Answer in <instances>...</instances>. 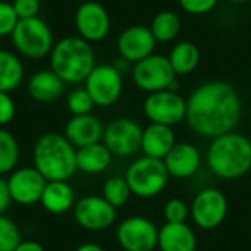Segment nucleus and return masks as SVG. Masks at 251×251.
Segmentation results:
<instances>
[{
    "mask_svg": "<svg viewBox=\"0 0 251 251\" xmlns=\"http://www.w3.org/2000/svg\"><path fill=\"white\" fill-rule=\"evenodd\" d=\"M241 113L240 94L231 84L207 81L190 94L185 121L197 135L213 140L234 131Z\"/></svg>",
    "mask_w": 251,
    "mask_h": 251,
    "instance_id": "1",
    "label": "nucleus"
},
{
    "mask_svg": "<svg viewBox=\"0 0 251 251\" xmlns=\"http://www.w3.org/2000/svg\"><path fill=\"white\" fill-rule=\"evenodd\" d=\"M206 163L209 171L221 179H238L251 171V140L231 131L212 140Z\"/></svg>",
    "mask_w": 251,
    "mask_h": 251,
    "instance_id": "2",
    "label": "nucleus"
},
{
    "mask_svg": "<svg viewBox=\"0 0 251 251\" xmlns=\"http://www.w3.org/2000/svg\"><path fill=\"white\" fill-rule=\"evenodd\" d=\"M96 68L91 43L79 35H69L54 43L50 53V69L65 84H79Z\"/></svg>",
    "mask_w": 251,
    "mask_h": 251,
    "instance_id": "3",
    "label": "nucleus"
},
{
    "mask_svg": "<svg viewBox=\"0 0 251 251\" xmlns=\"http://www.w3.org/2000/svg\"><path fill=\"white\" fill-rule=\"evenodd\" d=\"M34 168L47 181H68L76 171V149L63 134L47 132L34 146Z\"/></svg>",
    "mask_w": 251,
    "mask_h": 251,
    "instance_id": "4",
    "label": "nucleus"
},
{
    "mask_svg": "<svg viewBox=\"0 0 251 251\" xmlns=\"http://www.w3.org/2000/svg\"><path fill=\"white\" fill-rule=\"evenodd\" d=\"M10 37L16 51L34 60L50 54L54 46L53 32L49 24L40 16L19 19Z\"/></svg>",
    "mask_w": 251,
    "mask_h": 251,
    "instance_id": "5",
    "label": "nucleus"
},
{
    "mask_svg": "<svg viewBox=\"0 0 251 251\" xmlns=\"http://www.w3.org/2000/svg\"><path fill=\"white\" fill-rule=\"evenodd\" d=\"M169 172L163 160L153 157H138L125 174V179L134 196L141 199H153L159 196L169 182Z\"/></svg>",
    "mask_w": 251,
    "mask_h": 251,
    "instance_id": "6",
    "label": "nucleus"
},
{
    "mask_svg": "<svg viewBox=\"0 0 251 251\" xmlns=\"http://www.w3.org/2000/svg\"><path fill=\"white\" fill-rule=\"evenodd\" d=\"M132 79L140 90L150 94L169 90L174 81H176V74L174 72L168 56L153 53L151 56L134 63Z\"/></svg>",
    "mask_w": 251,
    "mask_h": 251,
    "instance_id": "7",
    "label": "nucleus"
},
{
    "mask_svg": "<svg viewBox=\"0 0 251 251\" xmlns=\"http://www.w3.org/2000/svg\"><path fill=\"white\" fill-rule=\"evenodd\" d=\"M143 110L151 124L174 126L185 119L187 100L176 91L162 90L146 97Z\"/></svg>",
    "mask_w": 251,
    "mask_h": 251,
    "instance_id": "8",
    "label": "nucleus"
},
{
    "mask_svg": "<svg viewBox=\"0 0 251 251\" xmlns=\"http://www.w3.org/2000/svg\"><path fill=\"white\" fill-rule=\"evenodd\" d=\"M84 82L96 106H113L122 96V72L115 65H96Z\"/></svg>",
    "mask_w": 251,
    "mask_h": 251,
    "instance_id": "9",
    "label": "nucleus"
},
{
    "mask_svg": "<svg viewBox=\"0 0 251 251\" xmlns=\"http://www.w3.org/2000/svg\"><path fill=\"white\" fill-rule=\"evenodd\" d=\"M143 128L129 118H118L112 121L103 132V144L113 156L128 157L141 150Z\"/></svg>",
    "mask_w": 251,
    "mask_h": 251,
    "instance_id": "10",
    "label": "nucleus"
},
{
    "mask_svg": "<svg viewBox=\"0 0 251 251\" xmlns=\"http://www.w3.org/2000/svg\"><path fill=\"white\" fill-rule=\"evenodd\" d=\"M190 213L199 228L206 231L216 229L228 215V199L218 188H203L194 197Z\"/></svg>",
    "mask_w": 251,
    "mask_h": 251,
    "instance_id": "11",
    "label": "nucleus"
},
{
    "mask_svg": "<svg viewBox=\"0 0 251 251\" xmlns=\"http://www.w3.org/2000/svg\"><path fill=\"white\" fill-rule=\"evenodd\" d=\"M116 240L125 251H154L159 241V229L144 216H131L118 225Z\"/></svg>",
    "mask_w": 251,
    "mask_h": 251,
    "instance_id": "12",
    "label": "nucleus"
},
{
    "mask_svg": "<svg viewBox=\"0 0 251 251\" xmlns=\"http://www.w3.org/2000/svg\"><path fill=\"white\" fill-rule=\"evenodd\" d=\"M76 224L87 231H104L116 221V209L103 196H85L74 206Z\"/></svg>",
    "mask_w": 251,
    "mask_h": 251,
    "instance_id": "13",
    "label": "nucleus"
},
{
    "mask_svg": "<svg viewBox=\"0 0 251 251\" xmlns=\"http://www.w3.org/2000/svg\"><path fill=\"white\" fill-rule=\"evenodd\" d=\"M75 26L78 35L88 43L104 40L110 32V16L99 1H84L75 12Z\"/></svg>",
    "mask_w": 251,
    "mask_h": 251,
    "instance_id": "14",
    "label": "nucleus"
},
{
    "mask_svg": "<svg viewBox=\"0 0 251 251\" xmlns=\"http://www.w3.org/2000/svg\"><path fill=\"white\" fill-rule=\"evenodd\" d=\"M46 184L47 179L35 168L15 169L7 179L12 201L22 206H31L40 201Z\"/></svg>",
    "mask_w": 251,
    "mask_h": 251,
    "instance_id": "15",
    "label": "nucleus"
},
{
    "mask_svg": "<svg viewBox=\"0 0 251 251\" xmlns=\"http://www.w3.org/2000/svg\"><path fill=\"white\" fill-rule=\"evenodd\" d=\"M156 38L150 26L132 25L125 28L118 37V51L122 59L129 63H137L154 53Z\"/></svg>",
    "mask_w": 251,
    "mask_h": 251,
    "instance_id": "16",
    "label": "nucleus"
},
{
    "mask_svg": "<svg viewBox=\"0 0 251 251\" xmlns=\"http://www.w3.org/2000/svg\"><path fill=\"white\" fill-rule=\"evenodd\" d=\"M163 163L171 176L187 179L199 172L201 166V153L191 143H176L163 159Z\"/></svg>",
    "mask_w": 251,
    "mask_h": 251,
    "instance_id": "17",
    "label": "nucleus"
},
{
    "mask_svg": "<svg viewBox=\"0 0 251 251\" xmlns=\"http://www.w3.org/2000/svg\"><path fill=\"white\" fill-rule=\"evenodd\" d=\"M103 132L104 126L100 119L90 113L72 116L65 125L63 135L75 149H81L90 144L100 143L103 140Z\"/></svg>",
    "mask_w": 251,
    "mask_h": 251,
    "instance_id": "18",
    "label": "nucleus"
},
{
    "mask_svg": "<svg viewBox=\"0 0 251 251\" xmlns=\"http://www.w3.org/2000/svg\"><path fill=\"white\" fill-rule=\"evenodd\" d=\"M175 144H176V138L172 126L150 124L147 128L143 129L141 151L147 157L163 160Z\"/></svg>",
    "mask_w": 251,
    "mask_h": 251,
    "instance_id": "19",
    "label": "nucleus"
},
{
    "mask_svg": "<svg viewBox=\"0 0 251 251\" xmlns=\"http://www.w3.org/2000/svg\"><path fill=\"white\" fill-rule=\"evenodd\" d=\"M157 247L160 251H196L197 237L194 229L187 222H166L162 228H159Z\"/></svg>",
    "mask_w": 251,
    "mask_h": 251,
    "instance_id": "20",
    "label": "nucleus"
},
{
    "mask_svg": "<svg viewBox=\"0 0 251 251\" xmlns=\"http://www.w3.org/2000/svg\"><path fill=\"white\" fill-rule=\"evenodd\" d=\"M26 90L35 101L50 103L63 94L65 82L51 69H43L29 78Z\"/></svg>",
    "mask_w": 251,
    "mask_h": 251,
    "instance_id": "21",
    "label": "nucleus"
},
{
    "mask_svg": "<svg viewBox=\"0 0 251 251\" xmlns=\"http://www.w3.org/2000/svg\"><path fill=\"white\" fill-rule=\"evenodd\" d=\"M40 203L49 213H66L76 203L74 188L66 181H47Z\"/></svg>",
    "mask_w": 251,
    "mask_h": 251,
    "instance_id": "22",
    "label": "nucleus"
},
{
    "mask_svg": "<svg viewBox=\"0 0 251 251\" xmlns=\"http://www.w3.org/2000/svg\"><path fill=\"white\" fill-rule=\"evenodd\" d=\"M112 159L113 154L103 143H96L76 149V168L78 171L88 175L104 172L112 165Z\"/></svg>",
    "mask_w": 251,
    "mask_h": 251,
    "instance_id": "23",
    "label": "nucleus"
},
{
    "mask_svg": "<svg viewBox=\"0 0 251 251\" xmlns=\"http://www.w3.org/2000/svg\"><path fill=\"white\" fill-rule=\"evenodd\" d=\"M24 74L21 59L15 53L0 49V93L16 90L24 79Z\"/></svg>",
    "mask_w": 251,
    "mask_h": 251,
    "instance_id": "24",
    "label": "nucleus"
},
{
    "mask_svg": "<svg viewBox=\"0 0 251 251\" xmlns=\"http://www.w3.org/2000/svg\"><path fill=\"white\" fill-rule=\"evenodd\" d=\"M174 72L178 75H188L200 63V50L191 41H181L174 46L168 56Z\"/></svg>",
    "mask_w": 251,
    "mask_h": 251,
    "instance_id": "25",
    "label": "nucleus"
},
{
    "mask_svg": "<svg viewBox=\"0 0 251 251\" xmlns=\"http://www.w3.org/2000/svg\"><path fill=\"white\" fill-rule=\"evenodd\" d=\"M150 29L157 43H169L178 37L181 31V19L172 10H160L154 15Z\"/></svg>",
    "mask_w": 251,
    "mask_h": 251,
    "instance_id": "26",
    "label": "nucleus"
},
{
    "mask_svg": "<svg viewBox=\"0 0 251 251\" xmlns=\"http://www.w3.org/2000/svg\"><path fill=\"white\" fill-rule=\"evenodd\" d=\"M19 160V144L15 135L0 128V176L15 171Z\"/></svg>",
    "mask_w": 251,
    "mask_h": 251,
    "instance_id": "27",
    "label": "nucleus"
},
{
    "mask_svg": "<svg viewBox=\"0 0 251 251\" xmlns=\"http://www.w3.org/2000/svg\"><path fill=\"white\" fill-rule=\"evenodd\" d=\"M103 199L110 203L116 210L124 207L132 196V191L125 179V176H110L103 184Z\"/></svg>",
    "mask_w": 251,
    "mask_h": 251,
    "instance_id": "28",
    "label": "nucleus"
},
{
    "mask_svg": "<svg viewBox=\"0 0 251 251\" xmlns=\"http://www.w3.org/2000/svg\"><path fill=\"white\" fill-rule=\"evenodd\" d=\"M22 243L19 226L4 215H0V251H15Z\"/></svg>",
    "mask_w": 251,
    "mask_h": 251,
    "instance_id": "29",
    "label": "nucleus"
},
{
    "mask_svg": "<svg viewBox=\"0 0 251 251\" xmlns=\"http://www.w3.org/2000/svg\"><path fill=\"white\" fill-rule=\"evenodd\" d=\"M66 106L74 116H81V115H90L96 104L91 96L88 94V91L85 90V87H81L69 93L66 99Z\"/></svg>",
    "mask_w": 251,
    "mask_h": 251,
    "instance_id": "30",
    "label": "nucleus"
},
{
    "mask_svg": "<svg viewBox=\"0 0 251 251\" xmlns=\"http://www.w3.org/2000/svg\"><path fill=\"white\" fill-rule=\"evenodd\" d=\"M163 216L169 224H184L190 216V207L181 199H171L165 203Z\"/></svg>",
    "mask_w": 251,
    "mask_h": 251,
    "instance_id": "31",
    "label": "nucleus"
},
{
    "mask_svg": "<svg viewBox=\"0 0 251 251\" xmlns=\"http://www.w3.org/2000/svg\"><path fill=\"white\" fill-rule=\"evenodd\" d=\"M18 21H19V18H18L12 3L0 0V38L12 35Z\"/></svg>",
    "mask_w": 251,
    "mask_h": 251,
    "instance_id": "32",
    "label": "nucleus"
},
{
    "mask_svg": "<svg viewBox=\"0 0 251 251\" xmlns=\"http://www.w3.org/2000/svg\"><path fill=\"white\" fill-rule=\"evenodd\" d=\"M179 6L184 12L190 15H206L212 12L219 0H178Z\"/></svg>",
    "mask_w": 251,
    "mask_h": 251,
    "instance_id": "33",
    "label": "nucleus"
},
{
    "mask_svg": "<svg viewBox=\"0 0 251 251\" xmlns=\"http://www.w3.org/2000/svg\"><path fill=\"white\" fill-rule=\"evenodd\" d=\"M12 6L19 19L35 18L40 13V0H13Z\"/></svg>",
    "mask_w": 251,
    "mask_h": 251,
    "instance_id": "34",
    "label": "nucleus"
},
{
    "mask_svg": "<svg viewBox=\"0 0 251 251\" xmlns=\"http://www.w3.org/2000/svg\"><path fill=\"white\" fill-rule=\"evenodd\" d=\"M15 101L9 93H0V128L10 124L15 118Z\"/></svg>",
    "mask_w": 251,
    "mask_h": 251,
    "instance_id": "35",
    "label": "nucleus"
},
{
    "mask_svg": "<svg viewBox=\"0 0 251 251\" xmlns=\"http://www.w3.org/2000/svg\"><path fill=\"white\" fill-rule=\"evenodd\" d=\"M10 203H12V197H10L7 179L0 176V215H4V212L9 209Z\"/></svg>",
    "mask_w": 251,
    "mask_h": 251,
    "instance_id": "36",
    "label": "nucleus"
},
{
    "mask_svg": "<svg viewBox=\"0 0 251 251\" xmlns=\"http://www.w3.org/2000/svg\"><path fill=\"white\" fill-rule=\"evenodd\" d=\"M15 251H46V249L35 241H22Z\"/></svg>",
    "mask_w": 251,
    "mask_h": 251,
    "instance_id": "37",
    "label": "nucleus"
},
{
    "mask_svg": "<svg viewBox=\"0 0 251 251\" xmlns=\"http://www.w3.org/2000/svg\"><path fill=\"white\" fill-rule=\"evenodd\" d=\"M75 251H106L99 244H94V243H87V244H82L79 247H76Z\"/></svg>",
    "mask_w": 251,
    "mask_h": 251,
    "instance_id": "38",
    "label": "nucleus"
},
{
    "mask_svg": "<svg viewBox=\"0 0 251 251\" xmlns=\"http://www.w3.org/2000/svg\"><path fill=\"white\" fill-rule=\"evenodd\" d=\"M229 1H232V3H247L250 0H229Z\"/></svg>",
    "mask_w": 251,
    "mask_h": 251,
    "instance_id": "39",
    "label": "nucleus"
}]
</instances>
